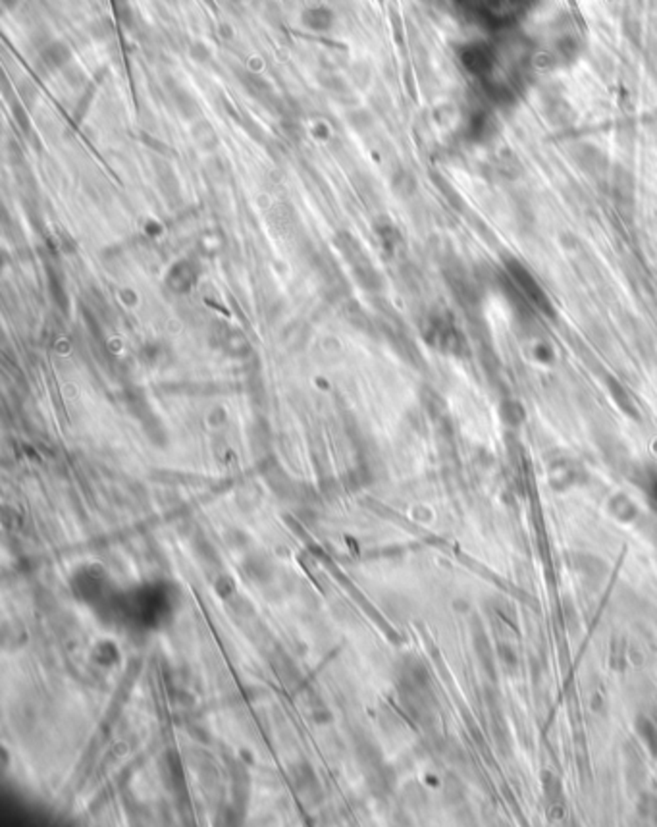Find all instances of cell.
Here are the masks:
<instances>
[{"mask_svg":"<svg viewBox=\"0 0 657 827\" xmlns=\"http://www.w3.org/2000/svg\"><path fill=\"white\" fill-rule=\"evenodd\" d=\"M463 66L474 75H486L493 66V54L484 45H469L461 53Z\"/></svg>","mask_w":657,"mask_h":827,"instance_id":"obj_1","label":"cell"},{"mask_svg":"<svg viewBox=\"0 0 657 827\" xmlns=\"http://www.w3.org/2000/svg\"><path fill=\"white\" fill-rule=\"evenodd\" d=\"M333 21H336V16L328 6H309L301 14V23L316 33L330 31L333 27Z\"/></svg>","mask_w":657,"mask_h":827,"instance_id":"obj_2","label":"cell"},{"mask_svg":"<svg viewBox=\"0 0 657 827\" xmlns=\"http://www.w3.org/2000/svg\"><path fill=\"white\" fill-rule=\"evenodd\" d=\"M43 56H45V60L50 62L53 66H60V64H64V62H68L72 58V50H70L68 45H64V43L54 41V43H50L48 47H45Z\"/></svg>","mask_w":657,"mask_h":827,"instance_id":"obj_3","label":"cell"},{"mask_svg":"<svg viewBox=\"0 0 657 827\" xmlns=\"http://www.w3.org/2000/svg\"><path fill=\"white\" fill-rule=\"evenodd\" d=\"M2 4H4L6 10H12V8L18 6V0H2Z\"/></svg>","mask_w":657,"mask_h":827,"instance_id":"obj_4","label":"cell"}]
</instances>
